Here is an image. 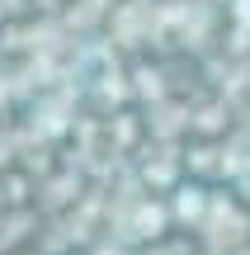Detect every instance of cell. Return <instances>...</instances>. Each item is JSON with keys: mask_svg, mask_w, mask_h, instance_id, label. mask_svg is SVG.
<instances>
[{"mask_svg": "<svg viewBox=\"0 0 250 255\" xmlns=\"http://www.w3.org/2000/svg\"><path fill=\"white\" fill-rule=\"evenodd\" d=\"M198 189H184V199H179V218H189V213H198Z\"/></svg>", "mask_w": 250, "mask_h": 255, "instance_id": "1", "label": "cell"}, {"mask_svg": "<svg viewBox=\"0 0 250 255\" xmlns=\"http://www.w3.org/2000/svg\"><path fill=\"white\" fill-rule=\"evenodd\" d=\"M236 5H241V9H236V19H241V24H250V0H236Z\"/></svg>", "mask_w": 250, "mask_h": 255, "instance_id": "2", "label": "cell"}]
</instances>
